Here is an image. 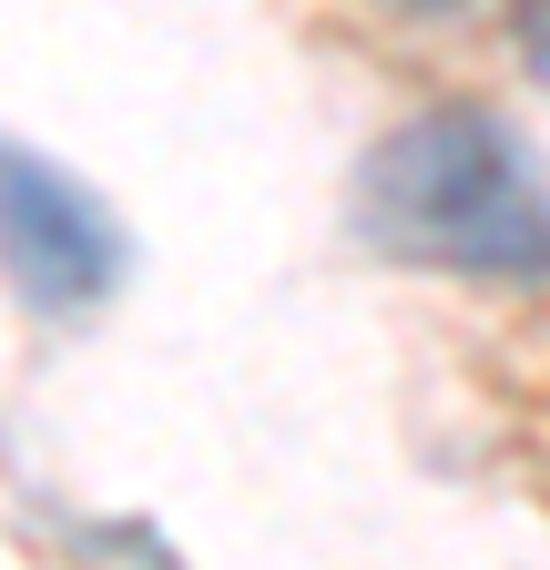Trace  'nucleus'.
<instances>
[{"label": "nucleus", "mask_w": 550, "mask_h": 570, "mask_svg": "<svg viewBox=\"0 0 550 570\" xmlns=\"http://www.w3.org/2000/svg\"><path fill=\"white\" fill-rule=\"evenodd\" d=\"M357 214L387 255H419V265H469V275L550 265V194H540L530 154L510 142V122L469 112V102L397 122L367 154Z\"/></svg>", "instance_id": "obj_1"}, {"label": "nucleus", "mask_w": 550, "mask_h": 570, "mask_svg": "<svg viewBox=\"0 0 550 570\" xmlns=\"http://www.w3.org/2000/svg\"><path fill=\"white\" fill-rule=\"evenodd\" d=\"M0 275L21 285L31 316H82V306L112 296V275H122L112 214L61 164L21 154V142H0Z\"/></svg>", "instance_id": "obj_2"}, {"label": "nucleus", "mask_w": 550, "mask_h": 570, "mask_svg": "<svg viewBox=\"0 0 550 570\" xmlns=\"http://www.w3.org/2000/svg\"><path fill=\"white\" fill-rule=\"evenodd\" d=\"M367 11H387V21H459L469 0H367Z\"/></svg>", "instance_id": "obj_3"}, {"label": "nucleus", "mask_w": 550, "mask_h": 570, "mask_svg": "<svg viewBox=\"0 0 550 570\" xmlns=\"http://www.w3.org/2000/svg\"><path fill=\"white\" fill-rule=\"evenodd\" d=\"M520 41H530V61L550 71V0H520Z\"/></svg>", "instance_id": "obj_4"}]
</instances>
